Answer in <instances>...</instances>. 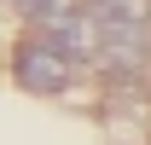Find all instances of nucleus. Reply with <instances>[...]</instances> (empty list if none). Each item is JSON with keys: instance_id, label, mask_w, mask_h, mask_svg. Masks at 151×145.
Segmentation results:
<instances>
[{"instance_id": "obj_1", "label": "nucleus", "mask_w": 151, "mask_h": 145, "mask_svg": "<svg viewBox=\"0 0 151 145\" xmlns=\"http://www.w3.org/2000/svg\"><path fill=\"white\" fill-rule=\"evenodd\" d=\"M12 70L29 93H64L76 81V58H64L52 41H23L18 52H12Z\"/></svg>"}]
</instances>
